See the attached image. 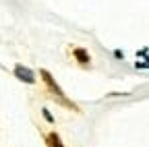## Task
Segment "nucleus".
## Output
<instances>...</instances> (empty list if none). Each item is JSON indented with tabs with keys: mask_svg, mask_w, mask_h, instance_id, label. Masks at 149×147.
Listing matches in <instances>:
<instances>
[{
	"mask_svg": "<svg viewBox=\"0 0 149 147\" xmlns=\"http://www.w3.org/2000/svg\"><path fill=\"white\" fill-rule=\"evenodd\" d=\"M15 75L21 79V81H25V83H33L35 81V77H33V72L29 70V68H25V66H21L19 64L17 68H15Z\"/></svg>",
	"mask_w": 149,
	"mask_h": 147,
	"instance_id": "nucleus-1",
	"label": "nucleus"
},
{
	"mask_svg": "<svg viewBox=\"0 0 149 147\" xmlns=\"http://www.w3.org/2000/svg\"><path fill=\"white\" fill-rule=\"evenodd\" d=\"M42 75H44V79H46V83L50 85V89L54 91V93H56V95H60V98H62V91H60V87H58V85H56V83L52 81V77H50V72H46V70H44V72H42Z\"/></svg>",
	"mask_w": 149,
	"mask_h": 147,
	"instance_id": "nucleus-2",
	"label": "nucleus"
},
{
	"mask_svg": "<svg viewBox=\"0 0 149 147\" xmlns=\"http://www.w3.org/2000/svg\"><path fill=\"white\" fill-rule=\"evenodd\" d=\"M50 147H62V143H60V139H58V135H50Z\"/></svg>",
	"mask_w": 149,
	"mask_h": 147,
	"instance_id": "nucleus-3",
	"label": "nucleus"
},
{
	"mask_svg": "<svg viewBox=\"0 0 149 147\" xmlns=\"http://www.w3.org/2000/svg\"><path fill=\"white\" fill-rule=\"evenodd\" d=\"M74 54H77V56L81 58V62H87V54H85L83 50H77V52H74Z\"/></svg>",
	"mask_w": 149,
	"mask_h": 147,
	"instance_id": "nucleus-4",
	"label": "nucleus"
}]
</instances>
